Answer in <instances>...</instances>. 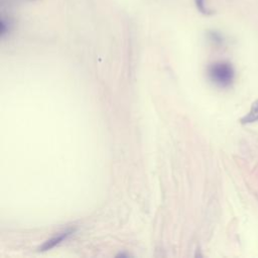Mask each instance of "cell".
Wrapping results in <instances>:
<instances>
[{"label":"cell","instance_id":"2","mask_svg":"<svg viewBox=\"0 0 258 258\" xmlns=\"http://www.w3.org/2000/svg\"><path fill=\"white\" fill-rule=\"evenodd\" d=\"M75 229H70V230H66L64 232L50 238L49 240L45 241L40 247H39V251H46V250H49L51 248H53L54 246L58 245L59 243H61L62 241L67 240L71 235H73L75 233Z\"/></svg>","mask_w":258,"mask_h":258},{"label":"cell","instance_id":"5","mask_svg":"<svg viewBox=\"0 0 258 258\" xmlns=\"http://www.w3.org/2000/svg\"><path fill=\"white\" fill-rule=\"evenodd\" d=\"M209 35H210V38H211L213 41H215L216 43H221V42L223 41V38H222L221 34H219V33L216 32V31H211Z\"/></svg>","mask_w":258,"mask_h":258},{"label":"cell","instance_id":"1","mask_svg":"<svg viewBox=\"0 0 258 258\" xmlns=\"http://www.w3.org/2000/svg\"><path fill=\"white\" fill-rule=\"evenodd\" d=\"M210 80L217 86L226 88L229 87L235 77V72L231 63L227 61H218L210 66L208 70Z\"/></svg>","mask_w":258,"mask_h":258},{"label":"cell","instance_id":"3","mask_svg":"<svg viewBox=\"0 0 258 258\" xmlns=\"http://www.w3.org/2000/svg\"><path fill=\"white\" fill-rule=\"evenodd\" d=\"M241 123L243 124H249L258 121V100H256L252 105L249 110V112L241 118Z\"/></svg>","mask_w":258,"mask_h":258},{"label":"cell","instance_id":"4","mask_svg":"<svg viewBox=\"0 0 258 258\" xmlns=\"http://www.w3.org/2000/svg\"><path fill=\"white\" fill-rule=\"evenodd\" d=\"M195 5H196L197 9L199 10V12L202 13L203 15L208 16V15H212L214 13V11L208 7L206 0H195Z\"/></svg>","mask_w":258,"mask_h":258}]
</instances>
